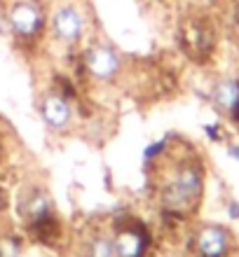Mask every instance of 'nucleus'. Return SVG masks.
Listing matches in <instances>:
<instances>
[{
  "label": "nucleus",
  "mask_w": 239,
  "mask_h": 257,
  "mask_svg": "<svg viewBox=\"0 0 239 257\" xmlns=\"http://www.w3.org/2000/svg\"><path fill=\"white\" fill-rule=\"evenodd\" d=\"M148 176L160 210L185 217L197 213L206 190V164L192 145L178 141L169 157L162 159Z\"/></svg>",
  "instance_id": "nucleus-1"
},
{
  "label": "nucleus",
  "mask_w": 239,
  "mask_h": 257,
  "mask_svg": "<svg viewBox=\"0 0 239 257\" xmlns=\"http://www.w3.org/2000/svg\"><path fill=\"white\" fill-rule=\"evenodd\" d=\"M92 12L85 0H47V40L66 56H75L92 40Z\"/></svg>",
  "instance_id": "nucleus-2"
},
{
  "label": "nucleus",
  "mask_w": 239,
  "mask_h": 257,
  "mask_svg": "<svg viewBox=\"0 0 239 257\" xmlns=\"http://www.w3.org/2000/svg\"><path fill=\"white\" fill-rule=\"evenodd\" d=\"M73 61H75L80 80L94 89L117 87L129 73V63L122 52L113 42L96 38V35L82 45L80 52L73 56Z\"/></svg>",
  "instance_id": "nucleus-3"
},
{
  "label": "nucleus",
  "mask_w": 239,
  "mask_h": 257,
  "mask_svg": "<svg viewBox=\"0 0 239 257\" xmlns=\"http://www.w3.org/2000/svg\"><path fill=\"white\" fill-rule=\"evenodd\" d=\"M7 38L19 49L42 47L47 40V0H10L3 5Z\"/></svg>",
  "instance_id": "nucleus-4"
},
{
  "label": "nucleus",
  "mask_w": 239,
  "mask_h": 257,
  "mask_svg": "<svg viewBox=\"0 0 239 257\" xmlns=\"http://www.w3.org/2000/svg\"><path fill=\"white\" fill-rule=\"evenodd\" d=\"M35 110L49 136H68L80 124V103L75 89L49 84L35 101Z\"/></svg>",
  "instance_id": "nucleus-5"
},
{
  "label": "nucleus",
  "mask_w": 239,
  "mask_h": 257,
  "mask_svg": "<svg viewBox=\"0 0 239 257\" xmlns=\"http://www.w3.org/2000/svg\"><path fill=\"white\" fill-rule=\"evenodd\" d=\"M117 257H152L155 236L145 220L138 215H115L110 220Z\"/></svg>",
  "instance_id": "nucleus-6"
},
{
  "label": "nucleus",
  "mask_w": 239,
  "mask_h": 257,
  "mask_svg": "<svg viewBox=\"0 0 239 257\" xmlns=\"http://www.w3.org/2000/svg\"><path fill=\"white\" fill-rule=\"evenodd\" d=\"M234 234L220 222H197L188 231L190 257H232Z\"/></svg>",
  "instance_id": "nucleus-7"
},
{
  "label": "nucleus",
  "mask_w": 239,
  "mask_h": 257,
  "mask_svg": "<svg viewBox=\"0 0 239 257\" xmlns=\"http://www.w3.org/2000/svg\"><path fill=\"white\" fill-rule=\"evenodd\" d=\"M14 210H17V217H19V222L24 224V229L42 222V220H47L49 215L56 213L49 192L38 183H26L17 190Z\"/></svg>",
  "instance_id": "nucleus-8"
},
{
  "label": "nucleus",
  "mask_w": 239,
  "mask_h": 257,
  "mask_svg": "<svg viewBox=\"0 0 239 257\" xmlns=\"http://www.w3.org/2000/svg\"><path fill=\"white\" fill-rule=\"evenodd\" d=\"M178 35H181V45L185 52L199 61H204L206 56L216 52V24L204 14H192L183 19Z\"/></svg>",
  "instance_id": "nucleus-9"
},
{
  "label": "nucleus",
  "mask_w": 239,
  "mask_h": 257,
  "mask_svg": "<svg viewBox=\"0 0 239 257\" xmlns=\"http://www.w3.org/2000/svg\"><path fill=\"white\" fill-rule=\"evenodd\" d=\"M209 101L227 124L239 128V73L216 75L209 84Z\"/></svg>",
  "instance_id": "nucleus-10"
},
{
  "label": "nucleus",
  "mask_w": 239,
  "mask_h": 257,
  "mask_svg": "<svg viewBox=\"0 0 239 257\" xmlns=\"http://www.w3.org/2000/svg\"><path fill=\"white\" fill-rule=\"evenodd\" d=\"M82 257H117L110 224H96L82 236Z\"/></svg>",
  "instance_id": "nucleus-11"
},
{
  "label": "nucleus",
  "mask_w": 239,
  "mask_h": 257,
  "mask_svg": "<svg viewBox=\"0 0 239 257\" xmlns=\"http://www.w3.org/2000/svg\"><path fill=\"white\" fill-rule=\"evenodd\" d=\"M174 138H176L174 134H167V136H162V138H157V141H150L143 148V166L148 173H150L162 159H167L171 150L176 148L178 141H174Z\"/></svg>",
  "instance_id": "nucleus-12"
},
{
  "label": "nucleus",
  "mask_w": 239,
  "mask_h": 257,
  "mask_svg": "<svg viewBox=\"0 0 239 257\" xmlns=\"http://www.w3.org/2000/svg\"><path fill=\"white\" fill-rule=\"evenodd\" d=\"M0 257H24V238L14 231L0 234Z\"/></svg>",
  "instance_id": "nucleus-13"
},
{
  "label": "nucleus",
  "mask_w": 239,
  "mask_h": 257,
  "mask_svg": "<svg viewBox=\"0 0 239 257\" xmlns=\"http://www.w3.org/2000/svg\"><path fill=\"white\" fill-rule=\"evenodd\" d=\"M227 33L239 45V0H232V5L227 10Z\"/></svg>",
  "instance_id": "nucleus-14"
},
{
  "label": "nucleus",
  "mask_w": 239,
  "mask_h": 257,
  "mask_svg": "<svg viewBox=\"0 0 239 257\" xmlns=\"http://www.w3.org/2000/svg\"><path fill=\"white\" fill-rule=\"evenodd\" d=\"M204 136L209 138L211 143H225L227 136H225V128H223V122H211V124H204L202 126Z\"/></svg>",
  "instance_id": "nucleus-15"
},
{
  "label": "nucleus",
  "mask_w": 239,
  "mask_h": 257,
  "mask_svg": "<svg viewBox=\"0 0 239 257\" xmlns=\"http://www.w3.org/2000/svg\"><path fill=\"white\" fill-rule=\"evenodd\" d=\"M225 152L230 159L239 164V141H225Z\"/></svg>",
  "instance_id": "nucleus-16"
},
{
  "label": "nucleus",
  "mask_w": 239,
  "mask_h": 257,
  "mask_svg": "<svg viewBox=\"0 0 239 257\" xmlns=\"http://www.w3.org/2000/svg\"><path fill=\"white\" fill-rule=\"evenodd\" d=\"M227 215L232 217V220H239V201L237 199H230V201H227Z\"/></svg>",
  "instance_id": "nucleus-17"
},
{
  "label": "nucleus",
  "mask_w": 239,
  "mask_h": 257,
  "mask_svg": "<svg viewBox=\"0 0 239 257\" xmlns=\"http://www.w3.org/2000/svg\"><path fill=\"white\" fill-rule=\"evenodd\" d=\"M5 3H10V0H0V5H5Z\"/></svg>",
  "instance_id": "nucleus-18"
},
{
  "label": "nucleus",
  "mask_w": 239,
  "mask_h": 257,
  "mask_svg": "<svg viewBox=\"0 0 239 257\" xmlns=\"http://www.w3.org/2000/svg\"><path fill=\"white\" fill-rule=\"evenodd\" d=\"M157 257H162V255H157Z\"/></svg>",
  "instance_id": "nucleus-19"
}]
</instances>
